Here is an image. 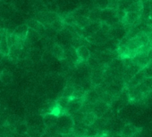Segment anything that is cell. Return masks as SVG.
<instances>
[{
	"label": "cell",
	"instance_id": "cell-1",
	"mask_svg": "<svg viewBox=\"0 0 152 137\" xmlns=\"http://www.w3.org/2000/svg\"><path fill=\"white\" fill-rule=\"evenodd\" d=\"M83 102H84V98H83V99L70 98V101H69V103L67 106V110H66V113L69 115H72L73 113L79 111L83 106Z\"/></svg>",
	"mask_w": 152,
	"mask_h": 137
},
{
	"label": "cell",
	"instance_id": "cell-2",
	"mask_svg": "<svg viewBox=\"0 0 152 137\" xmlns=\"http://www.w3.org/2000/svg\"><path fill=\"white\" fill-rule=\"evenodd\" d=\"M140 70H141V68H140L138 65L133 64V63H132L131 66L125 68H124V73H123V80H124V84L126 85V84L132 79V78L139 71H140Z\"/></svg>",
	"mask_w": 152,
	"mask_h": 137
},
{
	"label": "cell",
	"instance_id": "cell-3",
	"mask_svg": "<svg viewBox=\"0 0 152 137\" xmlns=\"http://www.w3.org/2000/svg\"><path fill=\"white\" fill-rule=\"evenodd\" d=\"M145 79H146V75H145L144 68H141V70L139 71L132 78V79L126 84L125 87H126V88H131V87H137V86L140 85Z\"/></svg>",
	"mask_w": 152,
	"mask_h": 137
},
{
	"label": "cell",
	"instance_id": "cell-4",
	"mask_svg": "<svg viewBox=\"0 0 152 137\" xmlns=\"http://www.w3.org/2000/svg\"><path fill=\"white\" fill-rule=\"evenodd\" d=\"M24 45H25V41H20L16 45H14L13 46L9 47V52H8V55H7L8 58L13 61L18 60L21 50L24 46Z\"/></svg>",
	"mask_w": 152,
	"mask_h": 137
},
{
	"label": "cell",
	"instance_id": "cell-5",
	"mask_svg": "<svg viewBox=\"0 0 152 137\" xmlns=\"http://www.w3.org/2000/svg\"><path fill=\"white\" fill-rule=\"evenodd\" d=\"M149 59L148 56V53H137L135 56L132 58V63L138 65L140 68L146 67V65L149 62Z\"/></svg>",
	"mask_w": 152,
	"mask_h": 137
},
{
	"label": "cell",
	"instance_id": "cell-6",
	"mask_svg": "<svg viewBox=\"0 0 152 137\" xmlns=\"http://www.w3.org/2000/svg\"><path fill=\"white\" fill-rule=\"evenodd\" d=\"M26 24L27 26L30 28V29H32L34 30L35 31H37L40 36L41 37H43V36L46 34V28L44 27V25H42L39 22H38L36 19H31V20H28L26 22Z\"/></svg>",
	"mask_w": 152,
	"mask_h": 137
},
{
	"label": "cell",
	"instance_id": "cell-7",
	"mask_svg": "<svg viewBox=\"0 0 152 137\" xmlns=\"http://www.w3.org/2000/svg\"><path fill=\"white\" fill-rule=\"evenodd\" d=\"M139 132H140V129L138 127H136L135 125L132 124H127L121 130L120 135L122 137H133L136 134H138Z\"/></svg>",
	"mask_w": 152,
	"mask_h": 137
},
{
	"label": "cell",
	"instance_id": "cell-8",
	"mask_svg": "<svg viewBox=\"0 0 152 137\" xmlns=\"http://www.w3.org/2000/svg\"><path fill=\"white\" fill-rule=\"evenodd\" d=\"M58 117L52 114V113H47L42 115V120L43 124L47 128H54L57 123Z\"/></svg>",
	"mask_w": 152,
	"mask_h": 137
},
{
	"label": "cell",
	"instance_id": "cell-9",
	"mask_svg": "<svg viewBox=\"0 0 152 137\" xmlns=\"http://www.w3.org/2000/svg\"><path fill=\"white\" fill-rule=\"evenodd\" d=\"M50 53L54 58L57 59L58 61L64 60V49L59 44H54L50 49Z\"/></svg>",
	"mask_w": 152,
	"mask_h": 137
},
{
	"label": "cell",
	"instance_id": "cell-10",
	"mask_svg": "<svg viewBox=\"0 0 152 137\" xmlns=\"http://www.w3.org/2000/svg\"><path fill=\"white\" fill-rule=\"evenodd\" d=\"M76 53H77L79 61L82 62H86L91 57V52L88 46H80L76 48Z\"/></svg>",
	"mask_w": 152,
	"mask_h": 137
},
{
	"label": "cell",
	"instance_id": "cell-11",
	"mask_svg": "<svg viewBox=\"0 0 152 137\" xmlns=\"http://www.w3.org/2000/svg\"><path fill=\"white\" fill-rule=\"evenodd\" d=\"M98 101H99V94L95 89H90L86 91L85 96H84V102L90 103V104H94Z\"/></svg>",
	"mask_w": 152,
	"mask_h": 137
},
{
	"label": "cell",
	"instance_id": "cell-12",
	"mask_svg": "<svg viewBox=\"0 0 152 137\" xmlns=\"http://www.w3.org/2000/svg\"><path fill=\"white\" fill-rule=\"evenodd\" d=\"M28 30H29V27L27 26V24H26V23H23V24H21V25L17 26V27L13 30V33L17 37V38L25 41V38H26V36H27Z\"/></svg>",
	"mask_w": 152,
	"mask_h": 137
},
{
	"label": "cell",
	"instance_id": "cell-13",
	"mask_svg": "<svg viewBox=\"0 0 152 137\" xmlns=\"http://www.w3.org/2000/svg\"><path fill=\"white\" fill-rule=\"evenodd\" d=\"M14 77L13 74L10 71L7 70V68H4V70L1 71L0 72V82H1L3 85L5 86H8L13 82Z\"/></svg>",
	"mask_w": 152,
	"mask_h": 137
},
{
	"label": "cell",
	"instance_id": "cell-14",
	"mask_svg": "<svg viewBox=\"0 0 152 137\" xmlns=\"http://www.w3.org/2000/svg\"><path fill=\"white\" fill-rule=\"evenodd\" d=\"M40 38H41V36L37 31L29 28L28 32H27V36L25 38V43L27 45H31V44L38 42Z\"/></svg>",
	"mask_w": 152,
	"mask_h": 137
},
{
	"label": "cell",
	"instance_id": "cell-15",
	"mask_svg": "<svg viewBox=\"0 0 152 137\" xmlns=\"http://www.w3.org/2000/svg\"><path fill=\"white\" fill-rule=\"evenodd\" d=\"M140 14L137 13H133V12H127L125 14V17L124 19L123 23L124 25H129V26H132L136 23V22L140 19Z\"/></svg>",
	"mask_w": 152,
	"mask_h": 137
},
{
	"label": "cell",
	"instance_id": "cell-16",
	"mask_svg": "<svg viewBox=\"0 0 152 137\" xmlns=\"http://www.w3.org/2000/svg\"><path fill=\"white\" fill-rule=\"evenodd\" d=\"M86 128H87V125H85L83 122H81V123H74V125H73V126H72V133L75 136L84 137Z\"/></svg>",
	"mask_w": 152,
	"mask_h": 137
},
{
	"label": "cell",
	"instance_id": "cell-17",
	"mask_svg": "<svg viewBox=\"0 0 152 137\" xmlns=\"http://www.w3.org/2000/svg\"><path fill=\"white\" fill-rule=\"evenodd\" d=\"M42 55H43V53L39 49H38V48H31L29 51L28 58L31 61H34V62H36V61L38 62L40 60H42Z\"/></svg>",
	"mask_w": 152,
	"mask_h": 137
},
{
	"label": "cell",
	"instance_id": "cell-18",
	"mask_svg": "<svg viewBox=\"0 0 152 137\" xmlns=\"http://www.w3.org/2000/svg\"><path fill=\"white\" fill-rule=\"evenodd\" d=\"M74 20H75V25L79 27L80 29L87 28L90 25V23L91 22L90 21V19L85 16H74Z\"/></svg>",
	"mask_w": 152,
	"mask_h": 137
},
{
	"label": "cell",
	"instance_id": "cell-19",
	"mask_svg": "<svg viewBox=\"0 0 152 137\" xmlns=\"http://www.w3.org/2000/svg\"><path fill=\"white\" fill-rule=\"evenodd\" d=\"M101 12H102L101 9H99L98 7H94L93 9H91L88 18L90 19L91 22H100Z\"/></svg>",
	"mask_w": 152,
	"mask_h": 137
},
{
	"label": "cell",
	"instance_id": "cell-20",
	"mask_svg": "<svg viewBox=\"0 0 152 137\" xmlns=\"http://www.w3.org/2000/svg\"><path fill=\"white\" fill-rule=\"evenodd\" d=\"M115 14H116V10H111L108 8L102 10L100 15V22H106L107 20H109L111 17L115 16Z\"/></svg>",
	"mask_w": 152,
	"mask_h": 137
},
{
	"label": "cell",
	"instance_id": "cell-21",
	"mask_svg": "<svg viewBox=\"0 0 152 137\" xmlns=\"http://www.w3.org/2000/svg\"><path fill=\"white\" fill-rule=\"evenodd\" d=\"M127 12H133V13H137L140 15L141 14L142 12V3H141V0H138V1L133 2L132 4H131V6L127 8V10L125 11Z\"/></svg>",
	"mask_w": 152,
	"mask_h": 137
},
{
	"label": "cell",
	"instance_id": "cell-22",
	"mask_svg": "<svg viewBox=\"0 0 152 137\" xmlns=\"http://www.w3.org/2000/svg\"><path fill=\"white\" fill-rule=\"evenodd\" d=\"M97 119V116L95 115L94 112H88V113H85L84 114V117H83V123L89 126V125H92L94 124V122L96 121Z\"/></svg>",
	"mask_w": 152,
	"mask_h": 137
},
{
	"label": "cell",
	"instance_id": "cell-23",
	"mask_svg": "<svg viewBox=\"0 0 152 137\" xmlns=\"http://www.w3.org/2000/svg\"><path fill=\"white\" fill-rule=\"evenodd\" d=\"M69 101H70L69 98L60 97V98H58L55 102H56V104L61 109V110H62L64 113H66V110H67V106H68Z\"/></svg>",
	"mask_w": 152,
	"mask_h": 137
},
{
	"label": "cell",
	"instance_id": "cell-24",
	"mask_svg": "<svg viewBox=\"0 0 152 137\" xmlns=\"http://www.w3.org/2000/svg\"><path fill=\"white\" fill-rule=\"evenodd\" d=\"M9 52V46L7 42V37L0 40V53L2 56H7Z\"/></svg>",
	"mask_w": 152,
	"mask_h": 137
},
{
	"label": "cell",
	"instance_id": "cell-25",
	"mask_svg": "<svg viewBox=\"0 0 152 137\" xmlns=\"http://www.w3.org/2000/svg\"><path fill=\"white\" fill-rule=\"evenodd\" d=\"M91 9H89L88 7H79L77 9H75L73 12L71 13V14H72L73 16H85L88 17L89 14H90Z\"/></svg>",
	"mask_w": 152,
	"mask_h": 137
},
{
	"label": "cell",
	"instance_id": "cell-26",
	"mask_svg": "<svg viewBox=\"0 0 152 137\" xmlns=\"http://www.w3.org/2000/svg\"><path fill=\"white\" fill-rule=\"evenodd\" d=\"M64 22L61 19V17L59 16V18H57L56 20H55L51 24H50V27L55 30V31H58V32H61L63 30H64Z\"/></svg>",
	"mask_w": 152,
	"mask_h": 137
},
{
	"label": "cell",
	"instance_id": "cell-27",
	"mask_svg": "<svg viewBox=\"0 0 152 137\" xmlns=\"http://www.w3.org/2000/svg\"><path fill=\"white\" fill-rule=\"evenodd\" d=\"M20 41H24V40H21L19 38H17V37L12 32V33H8L7 34V42L9 47L13 46L14 45H16L17 43H19Z\"/></svg>",
	"mask_w": 152,
	"mask_h": 137
},
{
	"label": "cell",
	"instance_id": "cell-28",
	"mask_svg": "<svg viewBox=\"0 0 152 137\" xmlns=\"http://www.w3.org/2000/svg\"><path fill=\"white\" fill-rule=\"evenodd\" d=\"M15 132L18 134H20V135L24 133H27L28 132V125H27L26 122L16 124V125H15Z\"/></svg>",
	"mask_w": 152,
	"mask_h": 137
},
{
	"label": "cell",
	"instance_id": "cell-29",
	"mask_svg": "<svg viewBox=\"0 0 152 137\" xmlns=\"http://www.w3.org/2000/svg\"><path fill=\"white\" fill-rule=\"evenodd\" d=\"M74 91V87L73 86H66L64 89L63 90L62 96L61 97H65V98H72V93Z\"/></svg>",
	"mask_w": 152,
	"mask_h": 137
},
{
	"label": "cell",
	"instance_id": "cell-30",
	"mask_svg": "<svg viewBox=\"0 0 152 137\" xmlns=\"http://www.w3.org/2000/svg\"><path fill=\"white\" fill-rule=\"evenodd\" d=\"M107 3L108 0H93V4L95 5V7H98L101 10L107 8Z\"/></svg>",
	"mask_w": 152,
	"mask_h": 137
},
{
	"label": "cell",
	"instance_id": "cell-31",
	"mask_svg": "<svg viewBox=\"0 0 152 137\" xmlns=\"http://www.w3.org/2000/svg\"><path fill=\"white\" fill-rule=\"evenodd\" d=\"M142 102L145 103L146 105L152 104V91H148V92L143 94Z\"/></svg>",
	"mask_w": 152,
	"mask_h": 137
},
{
	"label": "cell",
	"instance_id": "cell-32",
	"mask_svg": "<svg viewBox=\"0 0 152 137\" xmlns=\"http://www.w3.org/2000/svg\"><path fill=\"white\" fill-rule=\"evenodd\" d=\"M144 68L146 78H152V60L149 61V62L146 65Z\"/></svg>",
	"mask_w": 152,
	"mask_h": 137
},
{
	"label": "cell",
	"instance_id": "cell-33",
	"mask_svg": "<svg viewBox=\"0 0 152 137\" xmlns=\"http://www.w3.org/2000/svg\"><path fill=\"white\" fill-rule=\"evenodd\" d=\"M119 5V0H108L107 8L111 10H117Z\"/></svg>",
	"mask_w": 152,
	"mask_h": 137
},
{
	"label": "cell",
	"instance_id": "cell-34",
	"mask_svg": "<svg viewBox=\"0 0 152 137\" xmlns=\"http://www.w3.org/2000/svg\"><path fill=\"white\" fill-rule=\"evenodd\" d=\"M39 137H53V135L52 134H50L49 133H48L47 131L44 133H42Z\"/></svg>",
	"mask_w": 152,
	"mask_h": 137
},
{
	"label": "cell",
	"instance_id": "cell-35",
	"mask_svg": "<svg viewBox=\"0 0 152 137\" xmlns=\"http://www.w3.org/2000/svg\"><path fill=\"white\" fill-rule=\"evenodd\" d=\"M148 59L151 61L152 60V48H150L148 52Z\"/></svg>",
	"mask_w": 152,
	"mask_h": 137
},
{
	"label": "cell",
	"instance_id": "cell-36",
	"mask_svg": "<svg viewBox=\"0 0 152 137\" xmlns=\"http://www.w3.org/2000/svg\"><path fill=\"white\" fill-rule=\"evenodd\" d=\"M20 137H31V135H30L28 133H24L21 134V135H20Z\"/></svg>",
	"mask_w": 152,
	"mask_h": 137
},
{
	"label": "cell",
	"instance_id": "cell-37",
	"mask_svg": "<svg viewBox=\"0 0 152 137\" xmlns=\"http://www.w3.org/2000/svg\"><path fill=\"white\" fill-rule=\"evenodd\" d=\"M151 48H152V45H151Z\"/></svg>",
	"mask_w": 152,
	"mask_h": 137
},
{
	"label": "cell",
	"instance_id": "cell-38",
	"mask_svg": "<svg viewBox=\"0 0 152 137\" xmlns=\"http://www.w3.org/2000/svg\"><path fill=\"white\" fill-rule=\"evenodd\" d=\"M0 55H1V53H0Z\"/></svg>",
	"mask_w": 152,
	"mask_h": 137
}]
</instances>
